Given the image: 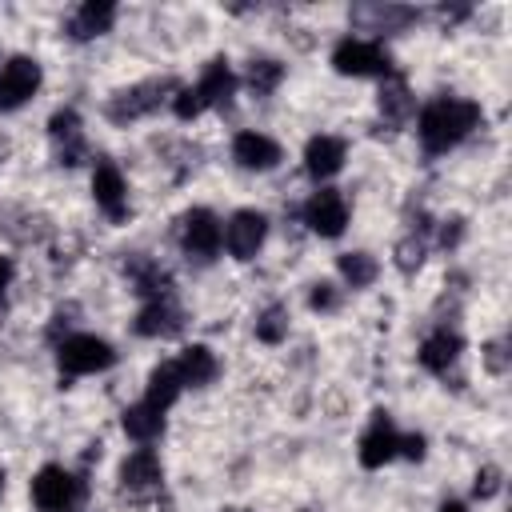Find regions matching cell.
<instances>
[{"instance_id": "1", "label": "cell", "mask_w": 512, "mask_h": 512, "mask_svg": "<svg viewBox=\"0 0 512 512\" xmlns=\"http://www.w3.org/2000/svg\"><path fill=\"white\" fill-rule=\"evenodd\" d=\"M412 124H416V140H420L424 156H448L484 124V108L472 96L440 92L416 108Z\"/></svg>"}, {"instance_id": "2", "label": "cell", "mask_w": 512, "mask_h": 512, "mask_svg": "<svg viewBox=\"0 0 512 512\" xmlns=\"http://www.w3.org/2000/svg\"><path fill=\"white\" fill-rule=\"evenodd\" d=\"M176 248L192 268H208L224 252V216L208 204H192L176 220Z\"/></svg>"}, {"instance_id": "3", "label": "cell", "mask_w": 512, "mask_h": 512, "mask_svg": "<svg viewBox=\"0 0 512 512\" xmlns=\"http://www.w3.org/2000/svg\"><path fill=\"white\" fill-rule=\"evenodd\" d=\"M28 500L36 512H84L88 504V480L72 472L60 460H48L28 480Z\"/></svg>"}, {"instance_id": "4", "label": "cell", "mask_w": 512, "mask_h": 512, "mask_svg": "<svg viewBox=\"0 0 512 512\" xmlns=\"http://www.w3.org/2000/svg\"><path fill=\"white\" fill-rule=\"evenodd\" d=\"M328 64H332L336 76H348V80H384V76L396 72L388 44L372 40V36H356V32H348L332 44Z\"/></svg>"}, {"instance_id": "5", "label": "cell", "mask_w": 512, "mask_h": 512, "mask_svg": "<svg viewBox=\"0 0 512 512\" xmlns=\"http://www.w3.org/2000/svg\"><path fill=\"white\" fill-rule=\"evenodd\" d=\"M172 92H176V80H172V76L136 80V84H128V88H120V92H112V96L104 100V120L116 124V128H128V124L152 116L160 104H168Z\"/></svg>"}, {"instance_id": "6", "label": "cell", "mask_w": 512, "mask_h": 512, "mask_svg": "<svg viewBox=\"0 0 512 512\" xmlns=\"http://www.w3.org/2000/svg\"><path fill=\"white\" fill-rule=\"evenodd\" d=\"M52 352H56V368L64 376H100V372L116 368V360H120L116 344L100 332H68L64 340L52 344Z\"/></svg>"}, {"instance_id": "7", "label": "cell", "mask_w": 512, "mask_h": 512, "mask_svg": "<svg viewBox=\"0 0 512 512\" xmlns=\"http://www.w3.org/2000/svg\"><path fill=\"white\" fill-rule=\"evenodd\" d=\"M88 196L96 204V212L108 220V224H124L132 216V188H128V176L116 160L108 156H96L92 168H88Z\"/></svg>"}, {"instance_id": "8", "label": "cell", "mask_w": 512, "mask_h": 512, "mask_svg": "<svg viewBox=\"0 0 512 512\" xmlns=\"http://www.w3.org/2000/svg\"><path fill=\"white\" fill-rule=\"evenodd\" d=\"M300 224L320 240H340L352 224V204L340 188L320 184L300 200Z\"/></svg>"}, {"instance_id": "9", "label": "cell", "mask_w": 512, "mask_h": 512, "mask_svg": "<svg viewBox=\"0 0 512 512\" xmlns=\"http://www.w3.org/2000/svg\"><path fill=\"white\" fill-rule=\"evenodd\" d=\"M268 236H272V216L264 212V208H232L228 216H224V252L236 260V264H248V260H256L260 252H264V244H268Z\"/></svg>"}, {"instance_id": "10", "label": "cell", "mask_w": 512, "mask_h": 512, "mask_svg": "<svg viewBox=\"0 0 512 512\" xmlns=\"http://www.w3.org/2000/svg\"><path fill=\"white\" fill-rule=\"evenodd\" d=\"M228 156H232V164L240 172L264 176V172H276L284 164V144L264 128H240L228 140Z\"/></svg>"}, {"instance_id": "11", "label": "cell", "mask_w": 512, "mask_h": 512, "mask_svg": "<svg viewBox=\"0 0 512 512\" xmlns=\"http://www.w3.org/2000/svg\"><path fill=\"white\" fill-rule=\"evenodd\" d=\"M44 88V64L28 52H16L0 64V112H16Z\"/></svg>"}, {"instance_id": "12", "label": "cell", "mask_w": 512, "mask_h": 512, "mask_svg": "<svg viewBox=\"0 0 512 512\" xmlns=\"http://www.w3.org/2000/svg\"><path fill=\"white\" fill-rule=\"evenodd\" d=\"M48 144H52L56 164H64V168H76V164L88 160V136H84V116H80V108L60 104V108L48 116Z\"/></svg>"}, {"instance_id": "13", "label": "cell", "mask_w": 512, "mask_h": 512, "mask_svg": "<svg viewBox=\"0 0 512 512\" xmlns=\"http://www.w3.org/2000/svg\"><path fill=\"white\" fill-rule=\"evenodd\" d=\"M392 460H400V428L388 412H376L368 420V428L360 432V440H356V464L368 468V472H380Z\"/></svg>"}, {"instance_id": "14", "label": "cell", "mask_w": 512, "mask_h": 512, "mask_svg": "<svg viewBox=\"0 0 512 512\" xmlns=\"http://www.w3.org/2000/svg\"><path fill=\"white\" fill-rule=\"evenodd\" d=\"M344 164H348V140L344 136H336V132H316V136H308V144H304V152H300V168H304V176L320 188V184H328V180H336L340 172H344Z\"/></svg>"}, {"instance_id": "15", "label": "cell", "mask_w": 512, "mask_h": 512, "mask_svg": "<svg viewBox=\"0 0 512 512\" xmlns=\"http://www.w3.org/2000/svg\"><path fill=\"white\" fill-rule=\"evenodd\" d=\"M116 484L128 496H152L164 488V460L156 448H132L124 452L120 468H116Z\"/></svg>"}, {"instance_id": "16", "label": "cell", "mask_w": 512, "mask_h": 512, "mask_svg": "<svg viewBox=\"0 0 512 512\" xmlns=\"http://www.w3.org/2000/svg\"><path fill=\"white\" fill-rule=\"evenodd\" d=\"M184 308L176 304V296L164 300H140L136 316H132V336L140 340H172L184 332Z\"/></svg>"}, {"instance_id": "17", "label": "cell", "mask_w": 512, "mask_h": 512, "mask_svg": "<svg viewBox=\"0 0 512 512\" xmlns=\"http://www.w3.org/2000/svg\"><path fill=\"white\" fill-rule=\"evenodd\" d=\"M464 356V336L448 324H436L420 344H416V364L428 372V376H448Z\"/></svg>"}, {"instance_id": "18", "label": "cell", "mask_w": 512, "mask_h": 512, "mask_svg": "<svg viewBox=\"0 0 512 512\" xmlns=\"http://www.w3.org/2000/svg\"><path fill=\"white\" fill-rule=\"evenodd\" d=\"M120 432H124L136 448H152V444H160L164 432H168V412H160V408L148 404V400H132V404H124V412H120Z\"/></svg>"}, {"instance_id": "19", "label": "cell", "mask_w": 512, "mask_h": 512, "mask_svg": "<svg viewBox=\"0 0 512 512\" xmlns=\"http://www.w3.org/2000/svg\"><path fill=\"white\" fill-rule=\"evenodd\" d=\"M192 84L200 88V96H204V104H208V112H212V108H228V104L236 100V92H240V72L232 68L228 56H212V60L200 68V76H196Z\"/></svg>"}, {"instance_id": "20", "label": "cell", "mask_w": 512, "mask_h": 512, "mask_svg": "<svg viewBox=\"0 0 512 512\" xmlns=\"http://www.w3.org/2000/svg\"><path fill=\"white\" fill-rule=\"evenodd\" d=\"M416 108H420V104H416V92H412V84H408L400 72H392V76H384V80H380L376 112H380V120H384V124L404 128V124H412Z\"/></svg>"}, {"instance_id": "21", "label": "cell", "mask_w": 512, "mask_h": 512, "mask_svg": "<svg viewBox=\"0 0 512 512\" xmlns=\"http://www.w3.org/2000/svg\"><path fill=\"white\" fill-rule=\"evenodd\" d=\"M116 4L112 0H84L68 12V40L76 44H88V40H100L104 32H112L116 24Z\"/></svg>"}, {"instance_id": "22", "label": "cell", "mask_w": 512, "mask_h": 512, "mask_svg": "<svg viewBox=\"0 0 512 512\" xmlns=\"http://www.w3.org/2000/svg\"><path fill=\"white\" fill-rule=\"evenodd\" d=\"M176 372H180V380H184V388H208V384H216V376H220V356H216V348L212 344H200V340H192V344H184L176 356Z\"/></svg>"}, {"instance_id": "23", "label": "cell", "mask_w": 512, "mask_h": 512, "mask_svg": "<svg viewBox=\"0 0 512 512\" xmlns=\"http://www.w3.org/2000/svg\"><path fill=\"white\" fill-rule=\"evenodd\" d=\"M124 272H128V284H132V292H136L140 300H164V296H172V288H176L172 272H168L156 256H144V252H136Z\"/></svg>"}, {"instance_id": "24", "label": "cell", "mask_w": 512, "mask_h": 512, "mask_svg": "<svg viewBox=\"0 0 512 512\" xmlns=\"http://www.w3.org/2000/svg\"><path fill=\"white\" fill-rule=\"evenodd\" d=\"M188 388H184V380H180V372H176V360L168 356V360H156L152 368H148V376H144V396L140 400H148V404H156L160 412H168V408H176V400L184 396Z\"/></svg>"}, {"instance_id": "25", "label": "cell", "mask_w": 512, "mask_h": 512, "mask_svg": "<svg viewBox=\"0 0 512 512\" xmlns=\"http://www.w3.org/2000/svg\"><path fill=\"white\" fill-rule=\"evenodd\" d=\"M380 280V260L368 252V248H348L336 256V284L348 292H364Z\"/></svg>"}, {"instance_id": "26", "label": "cell", "mask_w": 512, "mask_h": 512, "mask_svg": "<svg viewBox=\"0 0 512 512\" xmlns=\"http://www.w3.org/2000/svg\"><path fill=\"white\" fill-rule=\"evenodd\" d=\"M284 76H288V64L280 56H252L244 64V72H240V88L252 92V96H260V100H268V96L280 92Z\"/></svg>"}, {"instance_id": "27", "label": "cell", "mask_w": 512, "mask_h": 512, "mask_svg": "<svg viewBox=\"0 0 512 512\" xmlns=\"http://www.w3.org/2000/svg\"><path fill=\"white\" fill-rule=\"evenodd\" d=\"M288 332H292V312H288L284 300H268L252 320V336L268 348H280L288 340Z\"/></svg>"}, {"instance_id": "28", "label": "cell", "mask_w": 512, "mask_h": 512, "mask_svg": "<svg viewBox=\"0 0 512 512\" xmlns=\"http://www.w3.org/2000/svg\"><path fill=\"white\" fill-rule=\"evenodd\" d=\"M364 16H368V32H372V40L396 36V32H404L408 24L420 20V12L408 8V4H376V8H364Z\"/></svg>"}, {"instance_id": "29", "label": "cell", "mask_w": 512, "mask_h": 512, "mask_svg": "<svg viewBox=\"0 0 512 512\" xmlns=\"http://www.w3.org/2000/svg\"><path fill=\"white\" fill-rule=\"evenodd\" d=\"M424 260H428V236L404 232V236L392 244V264H396L400 276H416V272L424 268Z\"/></svg>"}, {"instance_id": "30", "label": "cell", "mask_w": 512, "mask_h": 512, "mask_svg": "<svg viewBox=\"0 0 512 512\" xmlns=\"http://www.w3.org/2000/svg\"><path fill=\"white\" fill-rule=\"evenodd\" d=\"M168 108H172V116H176L180 124H192V120H200V116L208 112V104H204V96H200L196 84H176Z\"/></svg>"}, {"instance_id": "31", "label": "cell", "mask_w": 512, "mask_h": 512, "mask_svg": "<svg viewBox=\"0 0 512 512\" xmlns=\"http://www.w3.org/2000/svg\"><path fill=\"white\" fill-rule=\"evenodd\" d=\"M304 300H308V308H312L316 316H332V312H340V304H344V288H340L336 280H312L308 292H304Z\"/></svg>"}, {"instance_id": "32", "label": "cell", "mask_w": 512, "mask_h": 512, "mask_svg": "<svg viewBox=\"0 0 512 512\" xmlns=\"http://www.w3.org/2000/svg\"><path fill=\"white\" fill-rule=\"evenodd\" d=\"M464 236H468V220L464 216H444V220L432 224V240H436L440 252H456L464 244Z\"/></svg>"}, {"instance_id": "33", "label": "cell", "mask_w": 512, "mask_h": 512, "mask_svg": "<svg viewBox=\"0 0 512 512\" xmlns=\"http://www.w3.org/2000/svg\"><path fill=\"white\" fill-rule=\"evenodd\" d=\"M504 492V472L496 468V464H480L476 468V476H472V500H496Z\"/></svg>"}, {"instance_id": "34", "label": "cell", "mask_w": 512, "mask_h": 512, "mask_svg": "<svg viewBox=\"0 0 512 512\" xmlns=\"http://www.w3.org/2000/svg\"><path fill=\"white\" fill-rule=\"evenodd\" d=\"M480 364H484L492 376H504V372H508V340H504V336H492V340L480 348Z\"/></svg>"}, {"instance_id": "35", "label": "cell", "mask_w": 512, "mask_h": 512, "mask_svg": "<svg viewBox=\"0 0 512 512\" xmlns=\"http://www.w3.org/2000/svg\"><path fill=\"white\" fill-rule=\"evenodd\" d=\"M428 456V436L424 432H400V460H424Z\"/></svg>"}, {"instance_id": "36", "label": "cell", "mask_w": 512, "mask_h": 512, "mask_svg": "<svg viewBox=\"0 0 512 512\" xmlns=\"http://www.w3.org/2000/svg\"><path fill=\"white\" fill-rule=\"evenodd\" d=\"M16 284V260L8 252H0V296H8Z\"/></svg>"}, {"instance_id": "37", "label": "cell", "mask_w": 512, "mask_h": 512, "mask_svg": "<svg viewBox=\"0 0 512 512\" xmlns=\"http://www.w3.org/2000/svg\"><path fill=\"white\" fill-rule=\"evenodd\" d=\"M436 512H472V504H468V500L448 496V500H440V508H436Z\"/></svg>"}, {"instance_id": "38", "label": "cell", "mask_w": 512, "mask_h": 512, "mask_svg": "<svg viewBox=\"0 0 512 512\" xmlns=\"http://www.w3.org/2000/svg\"><path fill=\"white\" fill-rule=\"evenodd\" d=\"M4 488H8V472H4V464H0V496H4Z\"/></svg>"}, {"instance_id": "39", "label": "cell", "mask_w": 512, "mask_h": 512, "mask_svg": "<svg viewBox=\"0 0 512 512\" xmlns=\"http://www.w3.org/2000/svg\"><path fill=\"white\" fill-rule=\"evenodd\" d=\"M224 512H252V508H224Z\"/></svg>"}, {"instance_id": "40", "label": "cell", "mask_w": 512, "mask_h": 512, "mask_svg": "<svg viewBox=\"0 0 512 512\" xmlns=\"http://www.w3.org/2000/svg\"><path fill=\"white\" fill-rule=\"evenodd\" d=\"M300 512H316V508H300Z\"/></svg>"}]
</instances>
